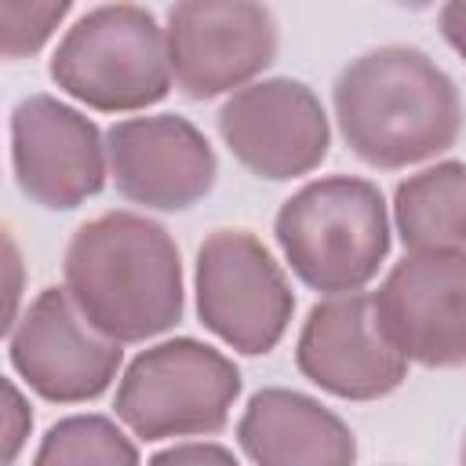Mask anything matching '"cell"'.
I'll list each match as a JSON object with an SVG mask.
<instances>
[{
  "mask_svg": "<svg viewBox=\"0 0 466 466\" xmlns=\"http://www.w3.org/2000/svg\"><path fill=\"white\" fill-rule=\"evenodd\" d=\"M393 4H400V7H411V11H422V7H430L433 0H393Z\"/></svg>",
  "mask_w": 466,
  "mask_h": 466,
  "instance_id": "44dd1931",
  "label": "cell"
},
{
  "mask_svg": "<svg viewBox=\"0 0 466 466\" xmlns=\"http://www.w3.org/2000/svg\"><path fill=\"white\" fill-rule=\"evenodd\" d=\"M62 280L80 313L116 342H146L182 320V258L171 233L135 211L84 222L62 255Z\"/></svg>",
  "mask_w": 466,
  "mask_h": 466,
  "instance_id": "7a4b0ae2",
  "label": "cell"
},
{
  "mask_svg": "<svg viewBox=\"0 0 466 466\" xmlns=\"http://www.w3.org/2000/svg\"><path fill=\"white\" fill-rule=\"evenodd\" d=\"M299 371L331 397L379 400L408 379V357L386 335L375 295L346 291L317 302L295 342Z\"/></svg>",
  "mask_w": 466,
  "mask_h": 466,
  "instance_id": "7c38bea8",
  "label": "cell"
},
{
  "mask_svg": "<svg viewBox=\"0 0 466 466\" xmlns=\"http://www.w3.org/2000/svg\"><path fill=\"white\" fill-rule=\"evenodd\" d=\"M106 167V138L80 109L55 95H25L11 109V171L33 204L73 211L102 193Z\"/></svg>",
  "mask_w": 466,
  "mask_h": 466,
  "instance_id": "8fae6325",
  "label": "cell"
},
{
  "mask_svg": "<svg viewBox=\"0 0 466 466\" xmlns=\"http://www.w3.org/2000/svg\"><path fill=\"white\" fill-rule=\"evenodd\" d=\"M393 226L408 251L466 248V164H430L393 189Z\"/></svg>",
  "mask_w": 466,
  "mask_h": 466,
  "instance_id": "9a60e30c",
  "label": "cell"
},
{
  "mask_svg": "<svg viewBox=\"0 0 466 466\" xmlns=\"http://www.w3.org/2000/svg\"><path fill=\"white\" fill-rule=\"evenodd\" d=\"M51 80L98 113H135L171 91L167 33L138 4H102L76 18L58 40Z\"/></svg>",
  "mask_w": 466,
  "mask_h": 466,
  "instance_id": "277c9868",
  "label": "cell"
},
{
  "mask_svg": "<svg viewBox=\"0 0 466 466\" xmlns=\"http://www.w3.org/2000/svg\"><path fill=\"white\" fill-rule=\"evenodd\" d=\"M124 342L102 335L62 288H44L7 328V360L22 382L51 404L102 397L124 360Z\"/></svg>",
  "mask_w": 466,
  "mask_h": 466,
  "instance_id": "52a82bcc",
  "label": "cell"
},
{
  "mask_svg": "<svg viewBox=\"0 0 466 466\" xmlns=\"http://www.w3.org/2000/svg\"><path fill=\"white\" fill-rule=\"evenodd\" d=\"M73 0H0V51L4 58H33L66 22Z\"/></svg>",
  "mask_w": 466,
  "mask_h": 466,
  "instance_id": "e0dca14e",
  "label": "cell"
},
{
  "mask_svg": "<svg viewBox=\"0 0 466 466\" xmlns=\"http://www.w3.org/2000/svg\"><path fill=\"white\" fill-rule=\"evenodd\" d=\"M33 430V411L25 408L22 400V390L7 379V419H4V462H15L18 459V448L25 444Z\"/></svg>",
  "mask_w": 466,
  "mask_h": 466,
  "instance_id": "ac0fdd59",
  "label": "cell"
},
{
  "mask_svg": "<svg viewBox=\"0 0 466 466\" xmlns=\"http://www.w3.org/2000/svg\"><path fill=\"white\" fill-rule=\"evenodd\" d=\"M273 237L291 273L320 291H364L390 255V215L382 189L357 175H324L291 193Z\"/></svg>",
  "mask_w": 466,
  "mask_h": 466,
  "instance_id": "3957f363",
  "label": "cell"
},
{
  "mask_svg": "<svg viewBox=\"0 0 466 466\" xmlns=\"http://www.w3.org/2000/svg\"><path fill=\"white\" fill-rule=\"evenodd\" d=\"M437 25H441V36L448 40V47L466 62V0H444Z\"/></svg>",
  "mask_w": 466,
  "mask_h": 466,
  "instance_id": "ffe728a7",
  "label": "cell"
},
{
  "mask_svg": "<svg viewBox=\"0 0 466 466\" xmlns=\"http://www.w3.org/2000/svg\"><path fill=\"white\" fill-rule=\"evenodd\" d=\"M237 364L208 342L167 339L142 350L116 386V419L146 444L222 433L240 397Z\"/></svg>",
  "mask_w": 466,
  "mask_h": 466,
  "instance_id": "5b68a950",
  "label": "cell"
},
{
  "mask_svg": "<svg viewBox=\"0 0 466 466\" xmlns=\"http://www.w3.org/2000/svg\"><path fill=\"white\" fill-rule=\"evenodd\" d=\"M197 317L229 350L266 357L284 339L295 295L269 255L248 229H215L197 251Z\"/></svg>",
  "mask_w": 466,
  "mask_h": 466,
  "instance_id": "8992f818",
  "label": "cell"
},
{
  "mask_svg": "<svg viewBox=\"0 0 466 466\" xmlns=\"http://www.w3.org/2000/svg\"><path fill=\"white\" fill-rule=\"evenodd\" d=\"M153 462H237L233 448L208 444V441H189V444H171L153 455Z\"/></svg>",
  "mask_w": 466,
  "mask_h": 466,
  "instance_id": "d6986e66",
  "label": "cell"
},
{
  "mask_svg": "<svg viewBox=\"0 0 466 466\" xmlns=\"http://www.w3.org/2000/svg\"><path fill=\"white\" fill-rule=\"evenodd\" d=\"M237 444L262 466H346L357 459L353 430L309 393L284 386L251 393L237 422Z\"/></svg>",
  "mask_w": 466,
  "mask_h": 466,
  "instance_id": "5bb4252c",
  "label": "cell"
},
{
  "mask_svg": "<svg viewBox=\"0 0 466 466\" xmlns=\"http://www.w3.org/2000/svg\"><path fill=\"white\" fill-rule=\"evenodd\" d=\"M393 346L422 368H466V248L408 251L375 291Z\"/></svg>",
  "mask_w": 466,
  "mask_h": 466,
  "instance_id": "30bf717a",
  "label": "cell"
},
{
  "mask_svg": "<svg viewBox=\"0 0 466 466\" xmlns=\"http://www.w3.org/2000/svg\"><path fill=\"white\" fill-rule=\"evenodd\" d=\"M233 160L258 178L288 182L320 167L331 127L309 84L269 76L237 87L215 116Z\"/></svg>",
  "mask_w": 466,
  "mask_h": 466,
  "instance_id": "9c48e42d",
  "label": "cell"
},
{
  "mask_svg": "<svg viewBox=\"0 0 466 466\" xmlns=\"http://www.w3.org/2000/svg\"><path fill=\"white\" fill-rule=\"evenodd\" d=\"M106 153L116 193L149 211H186L218 178L211 142L175 113L116 120L106 131Z\"/></svg>",
  "mask_w": 466,
  "mask_h": 466,
  "instance_id": "4fadbf2b",
  "label": "cell"
},
{
  "mask_svg": "<svg viewBox=\"0 0 466 466\" xmlns=\"http://www.w3.org/2000/svg\"><path fill=\"white\" fill-rule=\"evenodd\" d=\"M331 106L346 146L379 171L430 160L451 149L462 131L455 80L408 44L371 47L346 62Z\"/></svg>",
  "mask_w": 466,
  "mask_h": 466,
  "instance_id": "6da1fadb",
  "label": "cell"
},
{
  "mask_svg": "<svg viewBox=\"0 0 466 466\" xmlns=\"http://www.w3.org/2000/svg\"><path fill=\"white\" fill-rule=\"evenodd\" d=\"M138 459L135 441L106 415L58 419L33 455L36 466H131Z\"/></svg>",
  "mask_w": 466,
  "mask_h": 466,
  "instance_id": "2e32d148",
  "label": "cell"
},
{
  "mask_svg": "<svg viewBox=\"0 0 466 466\" xmlns=\"http://www.w3.org/2000/svg\"><path fill=\"white\" fill-rule=\"evenodd\" d=\"M459 455H462V462H466V437H462V451H459Z\"/></svg>",
  "mask_w": 466,
  "mask_h": 466,
  "instance_id": "7402d4cb",
  "label": "cell"
},
{
  "mask_svg": "<svg viewBox=\"0 0 466 466\" xmlns=\"http://www.w3.org/2000/svg\"><path fill=\"white\" fill-rule=\"evenodd\" d=\"M164 33L175 87L193 102L251 84L277 58V22L262 0H175Z\"/></svg>",
  "mask_w": 466,
  "mask_h": 466,
  "instance_id": "ba28073f",
  "label": "cell"
}]
</instances>
